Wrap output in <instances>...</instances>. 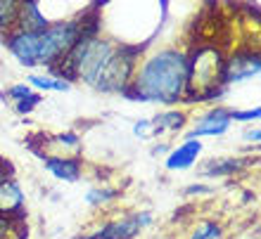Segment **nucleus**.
<instances>
[{"label": "nucleus", "instance_id": "f257e3e1", "mask_svg": "<svg viewBox=\"0 0 261 239\" xmlns=\"http://www.w3.org/2000/svg\"><path fill=\"white\" fill-rule=\"evenodd\" d=\"M188 93V52L157 50L136 67L126 95L140 102L176 104Z\"/></svg>", "mask_w": 261, "mask_h": 239}, {"label": "nucleus", "instance_id": "f03ea898", "mask_svg": "<svg viewBox=\"0 0 261 239\" xmlns=\"http://www.w3.org/2000/svg\"><path fill=\"white\" fill-rule=\"evenodd\" d=\"M83 36V19L55 21L38 31H12L5 36L7 50L21 67H55Z\"/></svg>", "mask_w": 261, "mask_h": 239}, {"label": "nucleus", "instance_id": "7ed1b4c3", "mask_svg": "<svg viewBox=\"0 0 261 239\" xmlns=\"http://www.w3.org/2000/svg\"><path fill=\"white\" fill-rule=\"evenodd\" d=\"M138 57H140L138 48H114L93 88L100 93H126L136 74Z\"/></svg>", "mask_w": 261, "mask_h": 239}, {"label": "nucleus", "instance_id": "20e7f679", "mask_svg": "<svg viewBox=\"0 0 261 239\" xmlns=\"http://www.w3.org/2000/svg\"><path fill=\"white\" fill-rule=\"evenodd\" d=\"M152 223L150 213H136V216H124V218L110 220L107 225H102L97 232L88 234L83 239H136L145 225Z\"/></svg>", "mask_w": 261, "mask_h": 239}, {"label": "nucleus", "instance_id": "39448f33", "mask_svg": "<svg viewBox=\"0 0 261 239\" xmlns=\"http://www.w3.org/2000/svg\"><path fill=\"white\" fill-rule=\"evenodd\" d=\"M261 59L256 50H245V52H235V57L223 64V88L233 85V83H242L247 78L259 76Z\"/></svg>", "mask_w": 261, "mask_h": 239}, {"label": "nucleus", "instance_id": "423d86ee", "mask_svg": "<svg viewBox=\"0 0 261 239\" xmlns=\"http://www.w3.org/2000/svg\"><path fill=\"white\" fill-rule=\"evenodd\" d=\"M230 123H233L230 109H226V107H214V109H209L206 114H202V116L195 121V128L190 130L188 137H219V135H223V133H228Z\"/></svg>", "mask_w": 261, "mask_h": 239}, {"label": "nucleus", "instance_id": "0eeeda50", "mask_svg": "<svg viewBox=\"0 0 261 239\" xmlns=\"http://www.w3.org/2000/svg\"><path fill=\"white\" fill-rule=\"evenodd\" d=\"M202 154V142L197 137H188L183 144H178L176 150L166 157V168L169 171H186L197 161V157Z\"/></svg>", "mask_w": 261, "mask_h": 239}, {"label": "nucleus", "instance_id": "6e6552de", "mask_svg": "<svg viewBox=\"0 0 261 239\" xmlns=\"http://www.w3.org/2000/svg\"><path fill=\"white\" fill-rule=\"evenodd\" d=\"M152 123V135H164V133H178L188 123V114L180 109H169L150 118Z\"/></svg>", "mask_w": 261, "mask_h": 239}, {"label": "nucleus", "instance_id": "1a4fd4ad", "mask_svg": "<svg viewBox=\"0 0 261 239\" xmlns=\"http://www.w3.org/2000/svg\"><path fill=\"white\" fill-rule=\"evenodd\" d=\"M21 206H24V194H21L19 185L5 175L0 180V213L12 216V213L21 211Z\"/></svg>", "mask_w": 261, "mask_h": 239}, {"label": "nucleus", "instance_id": "9d476101", "mask_svg": "<svg viewBox=\"0 0 261 239\" xmlns=\"http://www.w3.org/2000/svg\"><path fill=\"white\" fill-rule=\"evenodd\" d=\"M45 168H48L57 180L64 183H76L81 178V164L76 159H60V157H48L45 159Z\"/></svg>", "mask_w": 261, "mask_h": 239}, {"label": "nucleus", "instance_id": "9b49d317", "mask_svg": "<svg viewBox=\"0 0 261 239\" xmlns=\"http://www.w3.org/2000/svg\"><path fill=\"white\" fill-rule=\"evenodd\" d=\"M19 5H21V0H0V36L3 38L14 31Z\"/></svg>", "mask_w": 261, "mask_h": 239}, {"label": "nucleus", "instance_id": "f8f14e48", "mask_svg": "<svg viewBox=\"0 0 261 239\" xmlns=\"http://www.w3.org/2000/svg\"><path fill=\"white\" fill-rule=\"evenodd\" d=\"M29 83L36 85L38 90H55V93L71 88V83L60 78V76H29Z\"/></svg>", "mask_w": 261, "mask_h": 239}, {"label": "nucleus", "instance_id": "ddd939ff", "mask_svg": "<svg viewBox=\"0 0 261 239\" xmlns=\"http://www.w3.org/2000/svg\"><path fill=\"white\" fill-rule=\"evenodd\" d=\"M240 168V161L228 159V161H206L204 173L206 175H226V173H235Z\"/></svg>", "mask_w": 261, "mask_h": 239}, {"label": "nucleus", "instance_id": "4468645a", "mask_svg": "<svg viewBox=\"0 0 261 239\" xmlns=\"http://www.w3.org/2000/svg\"><path fill=\"white\" fill-rule=\"evenodd\" d=\"M193 239H221V225L216 220H202L193 232Z\"/></svg>", "mask_w": 261, "mask_h": 239}, {"label": "nucleus", "instance_id": "2eb2a0df", "mask_svg": "<svg viewBox=\"0 0 261 239\" xmlns=\"http://www.w3.org/2000/svg\"><path fill=\"white\" fill-rule=\"evenodd\" d=\"M41 102H43V97L36 95V93H31L29 97H24V100H19V102H14V109L19 111V114H29V111H34Z\"/></svg>", "mask_w": 261, "mask_h": 239}, {"label": "nucleus", "instance_id": "dca6fc26", "mask_svg": "<svg viewBox=\"0 0 261 239\" xmlns=\"http://www.w3.org/2000/svg\"><path fill=\"white\" fill-rule=\"evenodd\" d=\"M117 197V192L114 190H90L88 192V201L93 206H100V204H105V201H110V199H114Z\"/></svg>", "mask_w": 261, "mask_h": 239}, {"label": "nucleus", "instance_id": "f3484780", "mask_svg": "<svg viewBox=\"0 0 261 239\" xmlns=\"http://www.w3.org/2000/svg\"><path fill=\"white\" fill-rule=\"evenodd\" d=\"M14 237V220L7 213H0V239H12Z\"/></svg>", "mask_w": 261, "mask_h": 239}, {"label": "nucleus", "instance_id": "a211bd4d", "mask_svg": "<svg viewBox=\"0 0 261 239\" xmlns=\"http://www.w3.org/2000/svg\"><path fill=\"white\" fill-rule=\"evenodd\" d=\"M261 116V109L259 107H252L247 111H238V109H230V118L233 121H256Z\"/></svg>", "mask_w": 261, "mask_h": 239}, {"label": "nucleus", "instance_id": "6ab92c4d", "mask_svg": "<svg viewBox=\"0 0 261 239\" xmlns=\"http://www.w3.org/2000/svg\"><path fill=\"white\" fill-rule=\"evenodd\" d=\"M31 93H34V90L29 88L27 83H19V85H12V88L7 90V97H10V100H14V102H19V100L29 97Z\"/></svg>", "mask_w": 261, "mask_h": 239}, {"label": "nucleus", "instance_id": "aec40b11", "mask_svg": "<svg viewBox=\"0 0 261 239\" xmlns=\"http://www.w3.org/2000/svg\"><path fill=\"white\" fill-rule=\"evenodd\" d=\"M57 142H62L64 147H79V137L74 133H67V135H57Z\"/></svg>", "mask_w": 261, "mask_h": 239}, {"label": "nucleus", "instance_id": "412c9836", "mask_svg": "<svg viewBox=\"0 0 261 239\" xmlns=\"http://www.w3.org/2000/svg\"><path fill=\"white\" fill-rule=\"evenodd\" d=\"M152 133V123L150 121H138L136 123V135L145 137V135H150Z\"/></svg>", "mask_w": 261, "mask_h": 239}, {"label": "nucleus", "instance_id": "4be33fe9", "mask_svg": "<svg viewBox=\"0 0 261 239\" xmlns=\"http://www.w3.org/2000/svg\"><path fill=\"white\" fill-rule=\"evenodd\" d=\"M245 137H247V140H254V142H259V130H247V133H245Z\"/></svg>", "mask_w": 261, "mask_h": 239}, {"label": "nucleus", "instance_id": "5701e85b", "mask_svg": "<svg viewBox=\"0 0 261 239\" xmlns=\"http://www.w3.org/2000/svg\"><path fill=\"white\" fill-rule=\"evenodd\" d=\"M3 178H5V171H3V168H0V180H3Z\"/></svg>", "mask_w": 261, "mask_h": 239}]
</instances>
